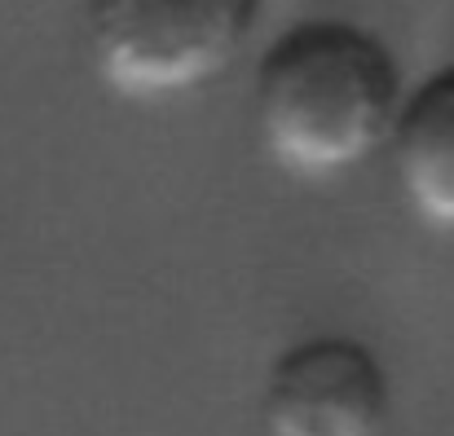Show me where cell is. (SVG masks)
Segmentation results:
<instances>
[{"label": "cell", "mask_w": 454, "mask_h": 436, "mask_svg": "<svg viewBox=\"0 0 454 436\" xmlns=\"http://www.w3.org/2000/svg\"><path fill=\"white\" fill-rule=\"evenodd\" d=\"M388 401V375L366 344L317 335L274 362L261 419L270 436H384Z\"/></svg>", "instance_id": "3"}, {"label": "cell", "mask_w": 454, "mask_h": 436, "mask_svg": "<svg viewBox=\"0 0 454 436\" xmlns=\"http://www.w3.org/2000/svg\"><path fill=\"white\" fill-rule=\"evenodd\" d=\"M402 207L433 234H454V62L402 102L388 133Z\"/></svg>", "instance_id": "4"}, {"label": "cell", "mask_w": 454, "mask_h": 436, "mask_svg": "<svg viewBox=\"0 0 454 436\" xmlns=\"http://www.w3.org/2000/svg\"><path fill=\"white\" fill-rule=\"evenodd\" d=\"M397 111L402 71L384 40L353 22H301L256 66L252 120L261 154L304 185L362 167L388 145Z\"/></svg>", "instance_id": "1"}, {"label": "cell", "mask_w": 454, "mask_h": 436, "mask_svg": "<svg viewBox=\"0 0 454 436\" xmlns=\"http://www.w3.org/2000/svg\"><path fill=\"white\" fill-rule=\"evenodd\" d=\"M261 0H84L98 80L137 106L176 102L230 71Z\"/></svg>", "instance_id": "2"}]
</instances>
